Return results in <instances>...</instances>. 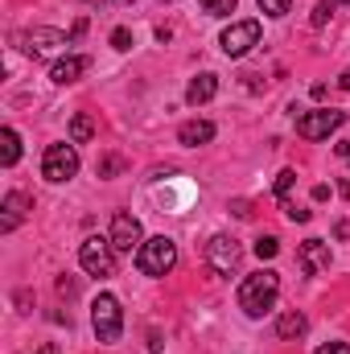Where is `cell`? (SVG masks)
I'll return each instance as SVG.
<instances>
[{"label": "cell", "instance_id": "7a4b0ae2", "mask_svg": "<svg viewBox=\"0 0 350 354\" xmlns=\"http://www.w3.org/2000/svg\"><path fill=\"white\" fill-rule=\"evenodd\" d=\"M91 326H95V338L103 346L120 342V334H124V309H120V301L111 292H99L91 301Z\"/></svg>", "mask_w": 350, "mask_h": 354}, {"label": "cell", "instance_id": "8992f818", "mask_svg": "<svg viewBox=\"0 0 350 354\" xmlns=\"http://www.w3.org/2000/svg\"><path fill=\"white\" fill-rule=\"evenodd\" d=\"M17 46H21V54H29V58H50V54L66 50L71 37H66L62 29H46V25H37V29H25V33L17 37Z\"/></svg>", "mask_w": 350, "mask_h": 354}, {"label": "cell", "instance_id": "30bf717a", "mask_svg": "<svg viewBox=\"0 0 350 354\" xmlns=\"http://www.w3.org/2000/svg\"><path fill=\"white\" fill-rule=\"evenodd\" d=\"M140 235H145V231H140V218H136V214L120 210V214L111 218V235H107V239H111V248H116L120 256H132V248L145 243Z\"/></svg>", "mask_w": 350, "mask_h": 354}, {"label": "cell", "instance_id": "f1b7e54d", "mask_svg": "<svg viewBox=\"0 0 350 354\" xmlns=\"http://www.w3.org/2000/svg\"><path fill=\"white\" fill-rule=\"evenodd\" d=\"M338 189H342V198H350V177L342 181V185H338Z\"/></svg>", "mask_w": 350, "mask_h": 354}, {"label": "cell", "instance_id": "5bb4252c", "mask_svg": "<svg viewBox=\"0 0 350 354\" xmlns=\"http://www.w3.org/2000/svg\"><path fill=\"white\" fill-rule=\"evenodd\" d=\"M214 95H219V75L202 71V75L190 79V87H185V103H190V107H202V103H210Z\"/></svg>", "mask_w": 350, "mask_h": 354}, {"label": "cell", "instance_id": "4316f807", "mask_svg": "<svg viewBox=\"0 0 350 354\" xmlns=\"http://www.w3.org/2000/svg\"><path fill=\"white\" fill-rule=\"evenodd\" d=\"M334 153H338V157H350V136L342 140V145H334Z\"/></svg>", "mask_w": 350, "mask_h": 354}, {"label": "cell", "instance_id": "603a6c76", "mask_svg": "<svg viewBox=\"0 0 350 354\" xmlns=\"http://www.w3.org/2000/svg\"><path fill=\"white\" fill-rule=\"evenodd\" d=\"M288 4H293V0H260V8L268 17H288Z\"/></svg>", "mask_w": 350, "mask_h": 354}, {"label": "cell", "instance_id": "ba28073f", "mask_svg": "<svg viewBox=\"0 0 350 354\" xmlns=\"http://www.w3.org/2000/svg\"><path fill=\"white\" fill-rule=\"evenodd\" d=\"M347 124V111H334V107H317V111H305L297 120V132L305 140H326L330 132H338Z\"/></svg>", "mask_w": 350, "mask_h": 354}, {"label": "cell", "instance_id": "3957f363", "mask_svg": "<svg viewBox=\"0 0 350 354\" xmlns=\"http://www.w3.org/2000/svg\"><path fill=\"white\" fill-rule=\"evenodd\" d=\"M174 264H177V243L169 235H153L136 248V268L145 276H165V272H174Z\"/></svg>", "mask_w": 350, "mask_h": 354}, {"label": "cell", "instance_id": "7c38bea8", "mask_svg": "<svg viewBox=\"0 0 350 354\" xmlns=\"http://www.w3.org/2000/svg\"><path fill=\"white\" fill-rule=\"evenodd\" d=\"M29 194H21V189H12V194H4V214H0V231L8 235V231H17L21 223H25V214H29Z\"/></svg>", "mask_w": 350, "mask_h": 354}, {"label": "cell", "instance_id": "1f68e13d", "mask_svg": "<svg viewBox=\"0 0 350 354\" xmlns=\"http://www.w3.org/2000/svg\"><path fill=\"white\" fill-rule=\"evenodd\" d=\"M161 4H165V0H161Z\"/></svg>", "mask_w": 350, "mask_h": 354}, {"label": "cell", "instance_id": "83f0119b", "mask_svg": "<svg viewBox=\"0 0 350 354\" xmlns=\"http://www.w3.org/2000/svg\"><path fill=\"white\" fill-rule=\"evenodd\" d=\"M338 87H342V91H350V71H342V75H338Z\"/></svg>", "mask_w": 350, "mask_h": 354}, {"label": "cell", "instance_id": "4fadbf2b", "mask_svg": "<svg viewBox=\"0 0 350 354\" xmlns=\"http://www.w3.org/2000/svg\"><path fill=\"white\" fill-rule=\"evenodd\" d=\"M87 66H91V62L83 58V54H66V58H58V62H54L50 79H54L58 87H66V83H79V79L87 75Z\"/></svg>", "mask_w": 350, "mask_h": 354}, {"label": "cell", "instance_id": "5b68a950", "mask_svg": "<svg viewBox=\"0 0 350 354\" xmlns=\"http://www.w3.org/2000/svg\"><path fill=\"white\" fill-rule=\"evenodd\" d=\"M116 248H111V239H99V235H91L87 243L79 248V264H83V272L87 276H95V280H103V276H111L116 272Z\"/></svg>", "mask_w": 350, "mask_h": 354}, {"label": "cell", "instance_id": "6da1fadb", "mask_svg": "<svg viewBox=\"0 0 350 354\" xmlns=\"http://www.w3.org/2000/svg\"><path fill=\"white\" fill-rule=\"evenodd\" d=\"M276 297H280V276H276L272 268L252 272V276L239 284V309H243L248 317H264V313L276 305Z\"/></svg>", "mask_w": 350, "mask_h": 354}, {"label": "cell", "instance_id": "44dd1931", "mask_svg": "<svg viewBox=\"0 0 350 354\" xmlns=\"http://www.w3.org/2000/svg\"><path fill=\"white\" fill-rule=\"evenodd\" d=\"M280 210H284L293 223H309V210H305V206H297L293 198H280Z\"/></svg>", "mask_w": 350, "mask_h": 354}, {"label": "cell", "instance_id": "9a60e30c", "mask_svg": "<svg viewBox=\"0 0 350 354\" xmlns=\"http://www.w3.org/2000/svg\"><path fill=\"white\" fill-rule=\"evenodd\" d=\"M177 140H181L185 149L210 145V140H214V124H210V120H190V124H181V128H177Z\"/></svg>", "mask_w": 350, "mask_h": 354}, {"label": "cell", "instance_id": "7402d4cb", "mask_svg": "<svg viewBox=\"0 0 350 354\" xmlns=\"http://www.w3.org/2000/svg\"><path fill=\"white\" fill-rule=\"evenodd\" d=\"M293 181H297V169H280V177H276V198H288Z\"/></svg>", "mask_w": 350, "mask_h": 354}, {"label": "cell", "instance_id": "277c9868", "mask_svg": "<svg viewBox=\"0 0 350 354\" xmlns=\"http://www.w3.org/2000/svg\"><path fill=\"white\" fill-rule=\"evenodd\" d=\"M79 174V149L75 145H50L46 153H42V177L46 181H54V185H62V181H71V177Z\"/></svg>", "mask_w": 350, "mask_h": 354}, {"label": "cell", "instance_id": "cb8c5ba5", "mask_svg": "<svg viewBox=\"0 0 350 354\" xmlns=\"http://www.w3.org/2000/svg\"><path fill=\"white\" fill-rule=\"evenodd\" d=\"M330 12H334V4H326V0H322V4L313 8V29H322V25L330 21Z\"/></svg>", "mask_w": 350, "mask_h": 354}, {"label": "cell", "instance_id": "ffe728a7", "mask_svg": "<svg viewBox=\"0 0 350 354\" xmlns=\"http://www.w3.org/2000/svg\"><path fill=\"white\" fill-rule=\"evenodd\" d=\"M276 252H280V239H276V235H260V239H256V256H260V260H272Z\"/></svg>", "mask_w": 350, "mask_h": 354}, {"label": "cell", "instance_id": "8fae6325", "mask_svg": "<svg viewBox=\"0 0 350 354\" xmlns=\"http://www.w3.org/2000/svg\"><path fill=\"white\" fill-rule=\"evenodd\" d=\"M297 264H301L305 276L330 272V243H326V239H305V243L297 248Z\"/></svg>", "mask_w": 350, "mask_h": 354}, {"label": "cell", "instance_id": "2e32d148", "mask_svg": "<svg viewBox=\"0 0 350 354\" xmlns=\"http://www.w3.org/2000/svg\"><path fill=\"white\" fill-rule=\"evenodd\" d=\"M305 330H309V317H305L301 309H288V313H280V322H276V338H284V342L305 338Z\"/></svg>", "mask_w": 350, "mask_h": 354}, {"label": "cell", "instance_id": "ac0fdd59", "mask_svg": "<svg viewBox=\"0 0 350 354\" xmlns=\"http://www.w3.org/2000/svg\"><path fill=\"white\" fill-rule=\"evenodd\" d=\"M91 136H95V120H91L87 111H79L71 120V145H87Z\"/></svg>", "mask_w": 350, "mask_h": 354}, {"label": "cell", "instance_id": "4dcf8cb0", "mask_svg": "<svg viewBox=\"0 0 350 354\" xmlns=\"http://www.w3.org/2000/svg\"><path fill=\"white\" fill-rule=\"evenodd\" d=\"M326 4H350V0H326Z\"/></svg>", "mask_w": 350, "mask_h": 354}, {"label": "cell", "instance_id": "d4e9b609", "mask_svg": "<svg viewBox=\"0 0 350 354\" xmlns=\"http://www.w3.org/2000/svg\"><path fill=\"white\" fill-rule=\"evenodd\" d=\"M111 46L116 50H132V33L128 29H111Z\"/></svg>", "mask_w": 350, "mask_h": 354}, {"label": "cell", "instance_id": "484cf974", "mask_svg": "<svg viewBox=\"0 0 350 354\" xmlns=\"http://www.w3.org/2000/svg\"><path fill=\"white\" fill-rule=\"evenodd\" d=\"M313 354H350L347 342H330V346H322V351H313Z\"/></svg>", "mask_w": 350, "mask_h": 354}, {"label": "cell", "instance_id": "9c48e42d", "mask_svg": "<svg viewBox=\"0 0 350 354\" xmlns=\"http://www.w3.org/2000/svg\"><path fill=\"white\" fill-rule=\"evenodd\" d=\"M256 41H260V21H235V25L223 29V37H219V46H223L227 58H243Z\"/></svg>", "mask_w": 350, "mask_h": 354}, {"label": "cell", "instance_id": "52a82bcc", "mask_svg": "<svg viewBox=\"0 0 350 354\" xmlns=\"http://www.w3.org/2000/svg\"><path fill=\"white\" fill-rule=\"evenodd\" d=\"M239 260H243V248H239L235 235H210V243H206V264H210V272L235 276Z\"/></svg>", "mask_w": 350, "mask_h": 354}, {"label": "cell", "instance_id": "e0dca14e", "mask_svg": "<svg viewBox=\"0 0 350 354\" xmlns=\"http://www.w3.org/2000/svg\"><path fill=\"white\" fill-rule=\"evenodd\" d=\"M0 145H4V149H0V165L12 169V165L21 161V136H17V128H4V132H0Z\"/></svg>", "mask_w": 350, "mask_h": 354}, {"label": "cell", "instance_id": "d6986e66", "mask_svg": "<svg viewBox=\"0 0 350 354\" xmlns=\"http://www.w3.org/2000/svg\"><path fill=\"white\" fill-rule=\"evenodd\" d=\"M198 4H202V12H206V17H231L239 0H198Z\"/></svg>", "mask_w": 350, "mask_h": 354}, {"label": "cell", "instance_id": "f546056e", "mask_svg": "<svg viewBox=\"0 0 350 354\" xmlns=\"http://www.w3.org/2000/svg\"><path fill=\"white\" fill-rule=\"evenodd\" d=\"M37 354H58V351H54V346H42V351H37Z\"/></svg>", "mask_w": 350, "mask_h": 354}]
</instances>
